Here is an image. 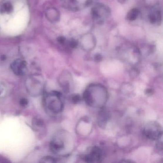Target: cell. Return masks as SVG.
<instances>
[{"label":"cell","instance_id":"obj_1","mask_svg":"<svg viewBox=\"0 0 163 163\" xmlns=\"http://www.w3.org/2000/svg\"><path fill=\"white\" fill-rule=\"evenodd\" d=\"M109 98L106 88L99 83H93L86 88L84 91L83 98L90 107L102 109L105 106Z\"/></svg>","mask_w":163,"mask_h":163},{"label":"cell","instance_id":"obj_2","mask_svg":"<svg viewBox=\"0 0 163 163\" xmlns=\"http://www.w3.org/2000/svg\"><path fill=\"white\" fill-rule=\"evenodd\" d=\"M50 147L51 151L55 154L61 157L69 155L74 148L72 135L65 130L58 131L50 142Z\"/></svg>","mask_w":163,"mask_h":163},{"label":"cell","instance_id":"obj_3","mask_svg":"<svg viewBox=\"0 0 163 163\" xmlns=\"http://www.w3.org/2000/svg\"><path fill=\"white\" fill-rule=\"evenodd\" d=\"M43 102L46 109L52 114H59L64 109L61 94L58 91H51L45 94Z\"/></svg>","mask_w":163,"mask_h":163},{"label":"cell","instance_id":"obj_4","mask_svg":"<svg viewBox=\"0 0 163 163\" xmlns=\"http://www.w3.org/2000/svg\"><path fill=\"white\" fill-rule=\"evenodd\" d=\"M25 86L27 93L32 97H37L43 93L45 81L43 76L39 74H33L27 78Z\"/></svg>","mask_w":163,"mask_h":163},{"label":"cell","instance_id":"obj_5","mask_svg":"<svg viewBox=\"0 0 163 163\" xmlns=\"http://www.w3.org/2000/svg\"><path fill=\"white\" fill-rule=\"evenodd\" d=\"M143 133L147 139L158 141L162 137L163 129L160 124L157 121H150L144 126Z\"/></svg>","mask_w":163,"mask_h":163},{"label":"cell","instance_id":"obj_6","mask_svg":"<svg viewBox=\"0 0 163 163\" xmlns=\"http://www.w3.org/2000/svg\"><path fill=\"white\" fill-rule=\"evenodd\" d=\"M102 158V152L100 148L96 146L90 147L83 156L84 160L87 163L100 162Z\"/></svg>","mask_w":163,"mask_h":163},{"label":"cell","instance_id":"obj_7","mask_svg":"<svg viewBox=\"0 0 163 163\" xmlns=\"http://www.w3.org/2000/svg\"><path fill=\"white\" fill-rule=\"evenodd\" d=\"M58 83L64 91L69 93L73 87V80L72 75L68 71H63L59 75Z\"/></svg>","mask_w":163,"mask_h":163},{"label":"cell","instance_id":"obj_8","mask_svg":"<svg viewBox=\"0 0 163 163\" xmlns=\"http://www.w3.org/2000/svg\"><path fill=\"white\" fill-rule=\"evenodd\" d=\"M11 68L16 76H23L27 72V63L23 59H16L11 64Z\"/></svg>","mask_w":163,"mask_h":163},{"label":"cell","instance_id":"obj_9","mask_svg":"<svg viewBox=\"0 0 163 163\" xmlns=\"http://www.w3.org/2000/svg\"><path fill=\"white\" fill-rule=\"evenodd\" d=\"M76 129L78 134L81 135H87L91 132L93 125L90 120L83 119L78 122Z\"/></svg>","mask_w":163,"mask_h":163},{"label":"cell","instance_id":"obj_10","mask_svg":"<svg viewBox=\"0 0 163 163\" xmlns=\"http://www.w3.org/2000/svg\"><path fill=\"white\" fill-rule=\"evenodd\" d=\"M46 18L51 22H56L59 20V14L55 8H50L46 12Z\"/></svg>","mask_w":163,"mask_h":163},{"label":"cell","instance_id":"obj_11","mask_svg":"<svg viewBox=\"0 0 163 163\" xmlns=\"http://www.w3.org/2000/svg\"><path fill=\"white\" fill-rule=\"evenodd\" d=\"M149 18L151 23L152 24L159 25V23H160L162 19V16L160 11L157 10L152 12L149 16Z\"/></svg>","mask_w":163,"mask_h":163},{"label":"cell","instance_id":"obj_12","mask_svg":"<svg viewBox=\"0 0 163 163\" xmlns=\"http://www.w3.org/2000/svg\"><path fill=\"white\" fill-rule=\"evenodd\" d=\"M32 126L36 131H40L44 127V123L42 120L38 118H35L33 120Z\"/></svg>","mask_w":163,"mask_h":163},{"label":"cell","instance_id":"obj_13","mask_svg":"<svg viewBox=\"0 0 163 163\" xmlns=\"http://www.w3.org/2000/svg\"><path fill=\"white\" fill-rule=\"evenodd\" d=\"M139 13H140V11L137 8L131 9L127 14L126 18L129 21H135V20L136 19V18H137Z\"/></svg>","mask_w":163,"mask_h":163},{"label":"cell","instance_id":"obj_14","mask_svg":"<svg viewBox=\"0 0 163 163\" xmlns=\"http://www.w3.org/2000/svg\"><path fill=\"white\" fill-rule=\"evenodd\" d=\"M7 88L4 82L0 81V99L3 98L6 95Z\"/></svg>","mask_w":163,"mask_h":163},{"label":"cell","instance_id":"obj_15","mask_svg":"<svg viewBox=\"0 0 163 163\" xmlns=\"http://www.w3.org/2000/svg\"><path fill=\"white\" fill-rule=\"evenodd\" d=\"M13 9V6L10 3H5L1 6V11L4 13H9L12 11Z\"/></svg>","mask_w":163,"mask_h":163},{"label":"cell","instance_id":"obj_16","mask_svg":"<svg viewBox=\"0 0 163 163\" xmlns=\"http://www.w3.org/2000/svg\"><path fill=\"white\" fill-rule=\"evenodd\" d=\"M57 162V159L50 156H46L43 157L40 161V163H55Z\"/></svg>","mask_w":163,"mask_h":163},{"label":"cell","instance_id":"obj_17","mask_svg":"<svg viewBox=\"0 0 163 163\" xmlns=\"http://www.w3.org/2000/svg\"><path fill=\"white\" fill-rule=\"evenodd\" d=\"M69 46L70 48H75L77 47L78 46V43L76 40H75L74 39H72L69 42Z\"/></svg>","mask_w":163,"mask_h":163},{"label":"cell","instance_id":"obj_18","mask_svg":"<svg viewBox=\"0 0 163 163\" xmlns=\"http://www.w3.org/2000/svg\"><path fill=\"white\" fill-rule=\"evenodd\" d=\"M20 104L22 106H26L28 104V101L26 98H23V99H21L20 101Z\"/></svg>","mask_w":163,"mask_h":163},{"label":"cell","instance_id":"obj_19","mask_svg":"<svg viewBox=\"0 0 163 163\" xmlns=\"http://www.w3.org/2000/svg\"><path fill=\"white\" fill-rule=\"evenodd\" d=\"M58 41L61 44H64L65 42V38L64 37H63V36H60V37L58 38Z\"/></svg>","mask_w":163,"mask_h":163},{"label":"cell","instance_id":"obj_20","mask_svg":"<svg viewBox=\"0 0 163 163\" xmlns=\"http://www.w3.org/2000/svg\"><path fill=\"white\" fill-rule=\"evenodd\" d=\"M102 56L100 54H97L96 55H95V59H96L97 61H100L102 59Z\"/></svg>","mask_w":163,"mask_h":163},{"label":"cell","instance_id":"obj_21","mask_svg":"<svg viewBox=\"0 0 163 163\" xmlns=\"http://www.w3.org/2000/svg\"><path fill=\"white\" fill-rule=\"evenodd\" d=\"M127 1V0H118V1L120 3L123 4L124 3H125V1Z\"/></svg>","mask_w":163,"mask_h":163}]
</instances>
